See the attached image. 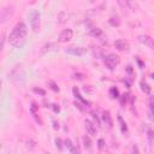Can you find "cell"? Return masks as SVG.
<instances>
[{
  "instance_id": "cell-23",
  "label": "cell",
  "mask_w": 154,
  "mask_h": 154,
  "mask_svg": "<svg viewBox=\"0 0 154 154\" xmlns=\"http://www.w3.org/2000/svg\"><path fill=\"white\" fill-rule=\"evenodd\" d=\"M110 94H111V97H112L113 99L119 98V91H118V89H117L116 87H112V88L110 89Z\"/></svg>"
},
{
  "instance_id": "cell-30",
  "label": "cell",
  "mask_w": 154,
  "mask_h": 154,
  "mask_svg": "<svg viewBox=\"0 0 154 154\" xmlns=\"http://www.w3.org/2000/svg\"><path fill=\"white\" fill-rule=\"evenodd\" d=\"M119 98H120V104H122V105H124V104L127 102L128 95H125V94H124V95H122V97H119Z\"/></svg>"
},
{
  "instance_id": "cell-35",
  "label": "cell",
  "mask_w": 154,
  "mask_h": 154,
  "mask_svg": "<svg viewBox=\"0 0 154 154\" xmlns=\"http://www.w3.org/2000/svg\"><path fill=\"white\" fill-rule=\"evenodd\" d=\"M150 76H152V78H153V80H154V74H152V75H150Z\"/></svg>"
},
{
  "instance_id": "cell-33",
  "label": "cell",
  "mask_w": 154,
  "mask_h": 154,
  "mask_svg": "<svg viewBox=\"0 0 154 154\" xmlns=\"http://www.w3.org/2000/svg\"><path fill=\"white\" fill-rule=\"evenodd\" d=\"M127 70H128V72H130V74L133 72V69H131V66H130V65L128 66V69H127Z\"/></svg>"
},
{
  "instance_id": "cell-11",
  "label": "cell",
  "mask_w": 154,
  "mask_h": 154,
  "mask_svg": "<svg viewBox=\"0 0 154 154\" xmlns=\"http://www.w3.org/2000/svg\"><path fill=\"white\" fill-rule=\"evenodd\" d=\"M101 117H102V120L106 123V125H107L108 128H112V125H113V120H112L111 113H110L108 111H104Z\"/></svg>"
},
{
  "instance_id": "cell-32",
  "label": "cell",
  "mask_w": 154,
  "mask_h": 154,
  "mask_svg": "<svg viewBox=\"0 0 154 154\" xmlns=\"http://www.w3.org/2000/svg\"><path fill=\"white\" fill-rule=\"evenodd\" d=\"M52 106H53V110H54V112H55V113H58V112L60 111V107H59V105H57V104H53Z\"/></svg>"
},
{
  "instance_id": "cell-4",
  "label": "cell",
  "mask_w": 154,
  "mask_h": 154,
  "mask_svg": "<svg viewBox=\"0 0 154 154\" xmlns=\"http://www.w3.org/2000/svg\"><path fill=\"white\" fill-rule=\"evenodd\" d=\"M13 12H15V7H13V5H9V6L3 7V9H1V13H0V19H1L0 22H1L3 24H4V23H6V22H7V19H10V18L12 17Z\"/></svg>"
},
{
  "instance_id": "cell-3",
  "label": "cell",
  "mask_w": 154,
  "mask_h": 154,
  "mask_svg": "<svg viewBox=\"0 0 154 154\" xmlns=\"http://www.w3.org/2000/svg\"><path fill=\"white\" fill-rule=\"evenodd\" d=\"M30 18V27H32L33 32H38L40 29V22H41V15L39 11H33L29 16Z\"/></svg>"
},
{
  "instance_id": "cell-27",
  "label": "cell",
  "mask_w": 154,
  "mask_h": 154,
  "mask_svg": "<svg viewBox=\"0 0 154 154\" xmlns=\"http://www.w3.org/2000/svg\"><path fill=\"white\" fill-rule=\"evenodd\" d=\"M72 78H74V80L82 81V80L84 78V75H82V74H74V75H72Z\"/></svg>"
},
{
  "instance_id": "cell-31",
  "label": "cell",
  "mask_w": 154,
  "mask_h": 154,
  "mask_svg": "<svg viewBox=\"0 0 154 154\" xmlns=\"http://www.w3.org/2000/svg\"><path fill=\"white\" fill-rule=\"evenodd\" d=\"M98 144H99V148H100V149H104V147H105V141H104L102 139H100V140L98 141Z\"/></svg>"
},
{
  "instance_id": "cell-9",
  "label": "cell",
  "mask_w": 154,
  "mask_h": 154,
  "mask_svg": "<svg viewBox=\"0 0 154 154\" xmlns=\"http://www.w3.org/2000/svg\"><path fill=\"white\" fill-rule=\"evenodd\" d=\"M137 40H139V42H141L142 45H144V46H147V47H149L152 49L154 48V41L148 35H139Z\"/></svg>"
},
{
  "instance_id": "cell-1",
  "label": "cell",
  "mask_w": 154,
  "mask_h": 154,
  "mask_svg": "<svg viewBox=\"0 0 154 154\" xmlns=\"http://www.w3.org/2000/svg\"><path fill=\"white\" fill-rule=\"evenodd\" d=\"M27 34H28V28L25 23L18 22L10 33L9 36L10 45L15 48H22L27 42Z\"/></svg>"
},
{
  "instance_id": "cell-20",
  "label": "cell",
  "mask_w": 154,
  "mask_h": 154,
  "mask_svg": "<svg viewBox=\"0 0 154 154\" xmlns=\"http://www.w3.org/2000/svg\"><path fill=\"white\" fill-rule=\"evenodd\" d=\"M147 134H148V142H149V147H152V146H153V143H154V131H153L152 129H148Z\"/></svg>"
},
{
  "instance_id": "cell-6",
  "label": "cell",
  "mask_w": 154,
  "mask_h": 154,
  "mask_svg": "<svg viewBox=\"0 0 154 154\" xmlns=\"http://www.w3.org/2000/svg\"><path fill=\"white\" fill-rule=\"evenodd\" d=\"M72 36H74V32L71 29H64L63 32L60 33L58 41L59 42H68V41H70L72 39Z\"/></svg>"
},
{
  "instance_id": "cell-13",
  "label": "cell",
  "mask_w": 154,
  "mask_h": 154,
  "mask_svg": "<svg viewBox=\"0 0 154 154\" xmlns=\"http://www.w3.org/2000/svg\"><path fill=\"white\" fill-rule=\"evenodd\" d=\"M64 144H65V147H66L71 153H78V152H80V149H78V148H76V147L74 146V143L71 142V140H70V139L64 140Z\"/></svg>"
},
{
  "instance_id": "cell-24",
  "label": "cell",
  "mask_w": 154,
  "mask_h": 154,
  "mask_svg": "<svg viewBox=\"0 0 154 154\" xmlns=\"http://www.w3.org/2000/svg\"><path fill=\"white\" fill-rule=\"evenodd\" d=\"M55 147L59 149V150H63V141H61V139H55Z\"/></svg>"
},
{
  "instance_id": "cell-16",
  "label": "cell",
  "mask_w": 154,
  "mask_h": 154,
  "mask_svg": "<svg viewBox=\"0 0 154 154\" xmlns=\"http://www.w3.org/2000/svg\"><path fill=\"white\" fill-rule=\"evenodd\" d=\"M72 91H74V95H75V98H77V99H78L80 101H82L84 105H89V102H88L87 100H84V99L82 98V95L80 94V91H78V88H77V87H74Z\"/></svg>"
},
{
  "instance_id": "cell-2",
  "label": "cell",
  "mask_w": 154,
  "mask_h": 154,
  "mask_svg": "<svg viewBox=\"0 0 154 154\" xmlns=\"http://www.w3.org/2000/svg\"><path fill=\"white\" fill-rule=\"evenodd\" d=\"M104 63H105V65H106V68H107L108 70L113 71V70L117 68V65L120 63V59H119V57H118V55H116V54L111 53V54H108V55H106V57H105Z\"/></svg>"
},
{
  "instance_id": "cell-21",
  "label": "cell",
  "mask_w": 154,
  "mask_h": 154,
  "mask_svg": "<svg viewBox=\"0 0 154 154\" xmlns=\"http://www.w3.org/2000/svg\"><path fill=\"white\" fill-rule=\"evenodd\" d=\"M83 146H84L85 149H90L91 148V140H90V137H88V136L83 137Z\"/></svg>"
},
{
  "instance_id": "cell-17",
  "label": "cell",
  "mask_w": 154,
  "mask_h": 154,
  "mask_svg": "<svg viewBox=\"0 0 154 154\" xmlns=\"http://www.w3.org/2000/svg\"><path fill=\"white\" fill-rule=\"evenodd\" d=\"M140 87H141V90L142 91H144L146 94H150V90H152V88L144 82V81H141L140 82Z\"/></svg>"
},
{
  "instance_id": "cell-25",
  "label": "cell",
  "mask_w": 154,
  "mask_h": 154,
  "mask_svg": "<svg viewBox=\"0 0 154 154\" xmlns=\"http://www.w3.org/2000/svg\"><path fill=\"white\" fill-rule=\"evenodd\" d=\"M48 84L51 85V89H52V90H54V91H59V87L55 84V82H53V81H48Z\"/></svg>"
},
{
  "instance_id": "cell-34",
  "label": "cell",
  "mask_w": 154,
  "mask_h": 154,
  "mask_svg": "<svg viewBox=\"0 0 154 154\" xmlns=\"http://www.w3.org/2000/svg\"><path fill=\"white\" fill-rule=\"evenodd\" d=\"M133 152H139V149H137V147H134V148H133Z\"/></svg>"
},
{
  "instance_id": "cell-12",
  "label": "cell",
  "mask_w": 154,
  "mask_h": 154,
  "mask_svg": "<svg viewBox=\"0 0 154 154\" xmlns=\"http://www.w3.org/2000/svg\"><path fill=\"white\" fill-rule=\"evenodd\" d=\"M57 48H58V46H57L55 42H48V43H46V45L42 47L41 54H45L46 52H49V51H55Z\"/></svg>"
},
{
  "instance_id": "cell-15",
  "label": "cell",
  "mask_w": 154,
  "mask_h": 154,
  "mask_svg": "<svg viewBox=\"0 0 154 154\" xmlns=\"http://www.w3.org/2000/svg\"><path fill=\"white\" fill-rule=\"evenodd\" d=\"M148 105H149V117L150 119H154V97H149Z\"/></svg>"
},
{
  "instance_id": "cell-8",
  "label": "cell",
  "mask_w": 154,
  "mask_h": 154,
  "mask_svg": "<svg viewBox=\"0 0 154 154\" xmlns=\"http://www.w3.org/2000/svg\"><path fill=\"white\" fill-rule=\"evenodd\" d=\"M65 52L69 54H72V55L81 57V55L87 54V48H84V47H69L65 49Z\"/></svg>"
},
{
  "instance_id": "cell-28",
  "label": "cell",
  "mask_w": 154,
  "mask_h": 154,
  "mask_svg": "<svg viewBox=\"0 0 154 154\" xmlns=\"http://www.w3.org/2000/svg\"><path fill=\"white\" fill-rule=\"evenodd\" d=\"M93 51H94V55H97V57H101L102 55V52H101V49H99V47L93 48Z\"/></svg>"
},
{
  "instance_id": "cell-19",
  "label": "cell",
  "mask_w": 154,
  "mask_h": 154,
  "mask_svg": "<svg viewBox=\"0 0 154 154\" xmlns=\"http://www.w3.org/2000/svg\"><path fill=\"white\" fill-rule=\"evenodd\" d=\"M90 35L91 36H95V38H100L102 35V30L100 28H94L90 30Z\"/></svg>"
},
{
  "instance_id": "cell-18",
  "label": "cell",
  "mask_w": 154,
  "mask_h": 154,
  "mask_svg": "<svg viewBox=\"0 0 154 154\" xmlns=\"http://www.w3.org/2000/svg\"><path fill=\"white\" fill-rule=\"evenodd\" d=\"M25 146H27V148H28V149L33 150V149H35V148H36V142H35L33 139H28V140L25 141Z\"/></svg>"
},
{
  "instance_id": "cell-29",
  "label": "cell",
  "mask_w": 154,
  "mask_h": 154,
  "mask_svg": "<svg viewBox=\"0 0 154 154\" xmlns=\"http://www.w3.org/2000/svg\"><path fill=\"white\" fill-rule=\"evenodd\" d=\"M91 116H93V118L97 120L98 125H100V119H99V117H98V113H97V112H91Z\"/></svg>"
},
{
  "instance_id": "cell-14",
  "label": "cell",
  "mask_w": 154,
  "mask_h": 154,
  "mask_svg": "<svg viewBox=\"0 0 154 154\" xmlns=\"http://www.w3.org/2000/svg\"><path fill=\"white\" fill-rule=\"evenodd\" d=\"M117 119H118V123H119V127H120V130H122V133H128V125H127V123L124 122V119L122 118V116L120 114H118V117H117Z\"/></svg>"
},
{
  "instance_id": "cell-10",
  "label": "cell",
  "mask_w": 154,
  "mask_h": 154,
  "mask_svg": "<svg viewBox=\"0 0 154 154\" xmlns=\"http://www.w3.org/2000/svg\"><path fill=\"white\" fill-rule=\"evenodd\" d=\"M84 127H85L87 133H88L90 136H95V135H97V128H95V125H94L93 122L85 119V120H84Z\"/></svg>"
},
{
  "instance_id": "cell-22",
  "label": "cell",
  "mask_w": 154,
  "mask_h": 154,
  "mask_svg": "<svg viewBox=\"0 0 154 154\" xmlns=\"http://www.w3.org/2000/svg\"><path fill=\"white\" fill-rule=\"evenodd\" d=\"M108 22H110V24L112 25V27H118L119 24H120V19L118 18V17H111L110 19H108Z\"/></svg>"
},
{
  "instance_id": "cell-26",
  "label": "cell",
  "mask_w": 154,
  "mask_h": 154,
  "mask_svg": "<svg viewBox=\"0 0 154 154\" xmlns=\"http://www.w3.org/2000/svg\"><path fill=\"white\" fill-rule=\"evenodd\" d=\"M34 93L36 94H40V95H46V91L41 88H34Z\"/></svg>"
},
{
  "instance_id": "cell-5",
  "label": "cell",
  "mask_w": 154,
  "mask_h": 154,
  "mask_svg": "<svg viewBox=\"0 0 154 154\" xmlns=\"http://www.w3.org/2000/svg\"><path fill=\"white\" fill-rule=\"evenodd\" d=\"M19 78H22V80H24V74H23V71H22V69H21V66H16L13 70H12V72H11V80L13 81V82H16V83H22L21 81H19Z\"/></svg>"
},
{
  "instance_id": "cell-7",
  "label": "cell",
  "mask_w": 154,
  "mask_h": 154,
  "mask_svg": "<svg viewBox=\"0 0 154 154\" xmlns=\"http://www.w3.org/2000/svg\"><path fill=\"white\" fill-rule=\"evenodd\" d=\"M114 47L120 51V52H128L130 49V46H129V42L123 40V39H119V40H116L114 41Z\"/></svg>"
}]
</instances>
